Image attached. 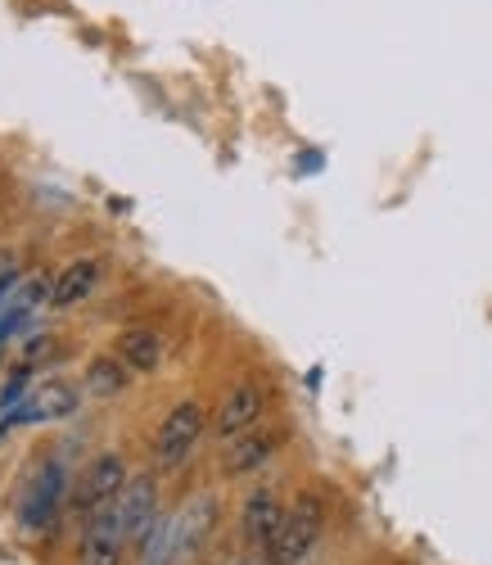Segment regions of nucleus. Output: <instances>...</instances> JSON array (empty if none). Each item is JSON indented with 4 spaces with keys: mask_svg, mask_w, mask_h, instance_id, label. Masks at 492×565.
<instances>
[{
    "mask_svg": "<svg viewBox=\"0 0 492 565\" xmlns=\"http://www.w3.org/2000/svg\"><path fill=\"white\" fill-rule=\"evenodd\" d=\"M321 530H325V502L317 493H299L293 507L285 511V525H280L276 543L267 547V561L271 565H299L312 552V543L321 539Z\"/></svg>",
    "mask_w": 492,
    "mask_h": 565,
    "instance_id": "1",
    "label": "nucleus"
},
{
    "mask_svg": "<svg viewBox=\"0 0 492 565\" xmlns=\"http://www.w3.org/2000/svg\"><path fill=\"white\" fill-rule=\"evenodd\" d=\"M213 530H217V498H213V493L190 498V502L172 515V521H168V565L190 561L194 552L208 543Z\"/></svg>",
    "mask_w": 492,
    "mask_h": 565,
    "instance_id": "2",
    "label": "nucleus"
},
{
    "mask_svg": "<svg viewBox=\"0 0 492 565\" xmlns=\"http://www.w3.org/2000/svg\"><path fill=\"white\" fill-rule=\"evenodd\" d=\"M131 476H127V461L118 457V452H100V457H90V466L77 476V484H73V507L82 511V515H95V511H105V507H114L118 502V493H122V484H127Z\"/></svg>",
    "mask_w": 492,
    "mask_h": 565,
    "instance_id": "3",
    "label": "nucleus"
},
{
    "mask_svg": "<svg viewBox=\"0 0 492 565\" xmlns=\"http://www.w3.org/2000/svg\"><path fill=\"white\" fill-rule=\"evenodd\" d=\"M204 426H208V412H204L200 403H177V407L168 412V420L159 426V439H154L159 466H163V470H177V466L194 452V444H200Z\"/></svg>",
    "mask_w": 492,
    "mask_h": 565,
    "instance_id": "4",
    "label": "nucleus"
},
{
    "mask_svg": "<svg viewBox=\"0 0 492 565\" xmlns=\"http://www.w3.org/2000/svg\"><path fill=\"white\" fill-rule=\"evenodd\" d=\"M118 521H122V534L127 543H145L159 525V484L150 476H131L114 502Z\"/></svg>",
    "mask_w": 492,
    "mask_h": 565,
    "instance_id": "5",
    "label": "nucleus"
},
{
    "mask_svg": "<svg viewBox=\"0 0 492 565\" xmlns=\"http://www.w3.org/2000/svg\"><path fill=\"white\" fill-rule=\"evenodd\" d=\"M127 561V534L118 511L105 507L86 515V530H82V565H122Z\"/></svg>",
    "mask_w": 492,
    "mask_h": 565,
    "instance_id": "6",
    "label": "nucleus"
},
{
    "mask_svg": "<svg viewBox=\"0 0 492 565\" xmlns=\"http://www.w3.org/2000/svg\"><path fill=\"white\" fill-rule=\"evenodd\" d=\"M280 525H285V507H280V498H276L271 489L249 493V502H244V511H239V530H244V539L267 552V547L276 543Z\"/></svg>",
    "mask_w": 492,
    "mask_h": 565,
    "instance_id": "7",
    "label": "nucleus"
},
{
    "mask_svg": "<svg viewBox=\"0 0 492 565\" xmlns=\"http://www.w3.org/2000/svg\"><path fill=\"white\" fill-rule=\"evenodd\" d=\"M258 420H263V390L258 385H235L226 394V403L217 407V416H213V430L222 439H235L244 430H254Z\"/></svg>",
    "mask_w": 492,
    "mask_h": 565,
    "instance_id": "8",
    "label": "nucleus"
},
{
    "mask_svg": "<svg viewBox=\"0 0 492 565\" xmlns=\"http://www.w3.org/2000/svg\"><path fill=\"white\" fill-rule=\"evenodd\" d=\"M73 407H77V390H73V385L45 381V385H36V390L19 403L14 420H60V416H68Z\"/></svg>",
    "mask_w": 492,
    "mask_h": 565,
    "instance_id": "9",
    "label": "nucleus"
},
{
    "mask_svg": "<svg viewBox=\"0 0 492 565\" xmlns=\"http://www.w3.org/2000/svg\"><path fill=\"white\" fill-rule=\"evenodd\" d=\"M95 280H100V263H95V258L68 263V267L51 280V303H55V308H73L77 299H86V295L95 290Z\"/></svg>",
    "mask_w": 492,
    "mask_h": 565,
    "instance_id": "10",
    "label": "nucleus"
},
{
    "mask_svg": "<svg viewBox=\"0 0 492 565\" xmlns=\"http://www.w3.org/2000/svg\"><path fill=\"white\" fill-rule=\"evenodd\" d=\"M118 358L136 371H154L163 362V340L154 331H145V326H136V331H122L118 335Z\"/></svg>",
    "mask_w": 492,
    "mask_h": 565,
    "instance_id": "11",
    "label": "nucleus"
},
{
    "mask_svg": "<svg viewBox=\"0 0 492 565\" xmlns=\"http://www.w3.org/2000/svg\"><path fill=\"white\" fill-rule=\"evenodd\" d=\"M276 448H280V435H249V439H239L226 452L222 470H226V476H249V470H258Z\"/></svg>",
    "mask_w": 492,
    "mask_h": 565,
    "instance_id": "12",
    "label": "nucleus"
},
{
    "mask_svg": "<svg viewBox=\"0 0 492 565\" xmlns=\"http://www.w3.org/2000/svg\"><path fill=\"white\" fill-rule=\"evenodd\" d=\"M60 493H64V476H60V466H45L41 484L32 489V498H28V507H23V525H28V530H36V525L51 521V511H55Z\"/></svg>",
    "mask_w": 492,
    "mask_h": 565,
    "instance_id": "13",
    "label": "nucleus"
},
{
    "mask_svg": "<svg viewBox=\"0 0 492 565\" xmlns=\"http://www.w3.org/2000/svg\"><path fill=\"white\" fill-rule=\"evenodd\" d=\"M86 390L90 394H100V398H109V394H122L127 390V362L118 358H95L90 366H86Z\"/></svg>",
    "mask_w": 492,
    "mask_h": 565,
    "instance_id": "14",
    "label": "nucleus"
},
{
    "mask_svg": "<svg viewBox=\"0 0 492 565\" xmlns=\"http://www.w3.org/2000/svg\"><path fill=\"white\" fill-rule=\"evenodd\" d=\"M10 276H14V263H10V258H0V290L10 286Z\"/></svg>",
    "mask_w": 492,
    "mask_h": 565,
    "instance_id": "15",
    "label": "nucleus"
},
{
    "mask_svg": "<svg viewBox=\"0 0 492 565\" xmlns=\"http://www.w3.org/2000/svg\"><path fill=\"white\" fill-rule=\"evenodd\" d=\"M239 565H258V561H239Z\"/></svg>",
    "mask_w": 492,
    "mask_h": 565,
    "instance_id": "16",
    "label": "nucleus"
}]
</instances>
